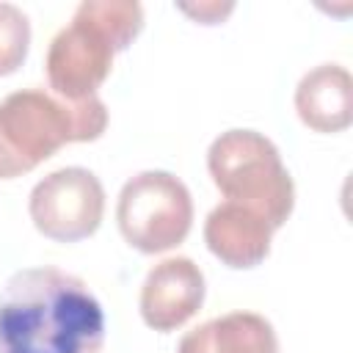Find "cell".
Returning <instances> with one entry per match:
<instances>
[{
	"label": "cell",
	"mask_w": 353,
	"mask_h": 353,
	"mask_svg": "<svg viewBox=\"0 0 353 353\" xmlns=\"http://www.w3.org/2000/svg\"><path fill=\"white\" fill-rule=\"evenodd\" d=\"M108 127L99 97L69 102L44 88H22L0 102V179L33 171L61 146L97 141Z\"/></svg>",
	"instance_id": "7a4b0ae2"
},
{
	"label": "cell",
	"mask_w": 353,
	"mask_h": 353,
	"mask_svg": "<svg viewBox=\"0 0 353 353\" xmlns=\"http://www.w3.org/2000/svg\"><path fill=\"white\" fill-rule=\"evenodd\" d=\"M116 223L121 237L141 254H163L190 232V190L168 171H141L130 176L119 193Z\"/></svg>",
	"instance_id": "5b68a950"
},
{
	"label": "cell",
	"mask_w": 353,
	"mask_h": 353,
	"mask_svg": "<svg viewBox=\"0 0 353 353\" xmlns=\"http://www.w3.org/2000/svg\"><path fill=\"white\" fill-rule=\"evenodd\" d=\"M298 119L314 132H342L353 119V80L339 63L309 69L295 88Z\"/></svg>",
	"instance_id": "9c48e42d"
},
{
	"label": "cell",
	"mask_w": 353,
	"mask_h": 353,
	"mask_svg": "<svg viewBox=\"0 0 353 353\" xmlns=\"http://www.w3.org/2000/svg\"><path fill=\"white\" fill-rule=\"evenodd\" d=\"M176 353H279V336L262 314L229 312L188 331Z\"/></svg>",
	"instance_id": "30bf717a"
},
{
	"label": "cell",
	"mask_w": 353,
	"mask_h": 353,
	"mask_svg": "<svg viewBox=\"0 0 353 353\" xmlns=\"http://www.w3.org/2000/svg\"><path fill=\"white\" fill-rule=\"evenodd\" d=\"M143 28V8L135 0H85L72 22L55 33L47 50V83L52 94L80 102L97 97L113 66Z\"/></svg>",
	"instance_id": "3957f363"
},
{
	"label": "cell",
	"mask_w": 353,
	"mask_h": 353,
	"mask_svg": "<svg viewBox=\"0 0 353 353\" xmlns=\"http://www.w3.org/2000/svg\"><path fill=\"white\" fill-rule=\"evenodd\" d=\"M30 47V22L14 3H0V74L22 66Z\"/></svg>",
	"instance_id": "8fae6325"
},
{
	"label": "cell",
	"mask_w": 353,
	"mask_h": 353,
	"mask_svg": "<svg viewBox=\"0 0 353 353\" xmlns=\"http://www.w3.org/2000/svg\"><path fill=\"white\" fill-rule=\"evenodd\" d=\"M33 226L55 243L91 237L105 212V190L94 171L66 165L39 179L28 199Z\"/></svg>",
	"instance_id": "8992f818"
},
{
	"label": "cell",
	"mask_w": 353,
	"mask_h": 353,
	"mask_svg": "<svg viewBox=\"0 0 353 353\" xmlns=\"http://www.w3.org/2000/svg\"><path fill=\"white\" fill-rule=\"evenodd\" d=\"M105 312L61 268H25L0 287V353H99Z\"/></svg>",
	"instance_id": "6da1fadb"
},
{
	"label": "cell",
	"mask_w": 353,
	"mask_h": 353,
	"mask_svg": "<svg viewBox=\"0 0 353 353\" xmlns=\"http://www.w3.org/2000/svg\"><path fill=\"white\" fill-rule=\"evenodd\" d=\"M207 168L226 201L259 212L273 229L295 207V185L270 138L256 130H226L207 149Z\"/></svg>",
	"instance_id": "277c9868"
},
{
	"label": "cell",
	"mask_w": 353,
	"mask_h": 353,
	"mask_svg": "<svg viewBox=\"0 0 353 353\" xmlns=\"http://www.w3.org/2000/svg\"><path fill=\"white\" fill-rule=\"evenodd\" d=\"M273 232L259 212L234 201H221L204 221L207 248L234 270L256 268L270 254Z\"/></svg>",
	"instance_id": "ba28073f"
},
{
	"label": "cell",
	"mask_w": 353,
	"mask_h": 353,
	"mask_svg": "<svg viewBox=\"0 0 353 353\" xmlns=\"http://www.w3.org/2000/svg\"><path fill=\"white\" fill-rule=\"evenodd\" d=\"M204 303V273L188 256L157 262L141 284V317L154 331H174Z\"/></svg>",
	"instance_id": "52a82bcc"
},
{
	"label": "cell",
	"mask_w": 353,
	"mask_h": 353,
	"mask_svg": "<svg viewBox=\"0 0 353 353\" xmlns=\"http://www.w3.org/2000/svg\"><path fill=\"white\" fill-rule=\"evenodd\" d=\"M185 14H190V17H196L199 22H204V25H215V22H221L234 6L232 3H226V6H221V3H199V6H179Z\"/></svg>",
	"instance_id": "7c38bea8"
}]
</instances>
